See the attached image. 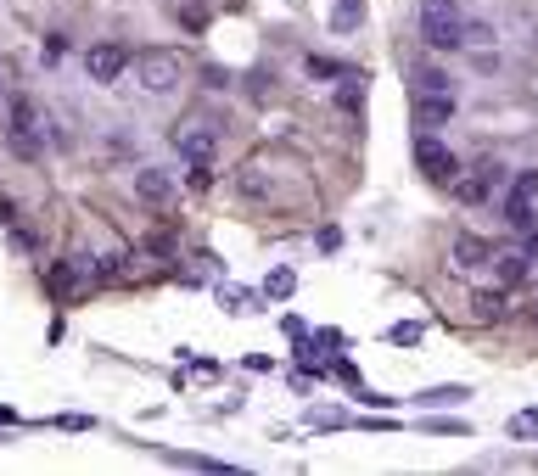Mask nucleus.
Instances as JSON below:
<instances>
[{
  "label": "nucleus",
  "mask_w": 538,
  "mask_h": 476,
  "mask_svg": "<svg viewBox=\"0 0 538 476\" xmlns=\"http://www.w3.org/2000/svg\"><path fill=\"white\" fill-rule=\"evenodd\" d=\"M359 392V404L365 409H393V404H404V398H387V392H365V387H354Z\"/></svg>",
  "instance_id": "nucleus-26"
},
{
  "label": "nucleus",
  "mask_w": 538,
  "mask_h": 476,
  "mask_svg": "<svg viewBox=\"0 0 538 476\" xmlns=\"http://www.w3.org/2000/svg\"><path fill=\"white\" fill-rule=\"evenodd\" d=\"M527 264H533L527 252H499V258H494V269H499V280H505V286H516V280H527Z\"/></svg>",
  "instance_id": "nucleus-14"
},
{
  "label": "nucleus",
  "mask_w": 538,
  "mask_h": 476,
  "mask_svg": "<svg viewBox=\"0 0 538 476\" xmlns=\"http://www.w3.org/2000/svg\"><path fill=\"white\" fill-rule=\"evenodd\" d=\"M449 73H443V68H415V90H449Z\"/></svg>",
  "instance_id": "nucleus-20"
},
{
  "label": "nucleus",
  "mask_w": 538,
  "mask_h": 476,
  "mask_svg": "<svg viewBox=\"0 0 538 476\" xmlns=\"http://www.w3.org/2000/svg\"><path fill=\"white\" fill-rule=\"evenodd\" d=\"M426 432H449V437H466L471 426H466V420H443V415H438V420H426Z\"/></svg>",
  "instance_id": "nucleus-29"
},
{
  "label": "nucleus",
  "mask_w": 538,
  "mask_h": 476,
  "mask_svg": "<svg viewBox=\"0 0 538 476\" xmlns=\"http://www.w3.org/2000/svg\"><path fill=\"white\" fill-rule=\"evenodd\" d=\"M527 432H538V409H522V415L510 420V437H527Z\"/></svg>",
  "instance_id": "nucleus-28"
},
{
  "label": "nucleus",
  "mask_w": 538,
  "mask_h": 476,
  "mask_svg": "<svg viewBox=\"0 0 538 476\" xmlns=\"http://www.w3.org/2000/svg\"><path fill=\"white\" fill-rule=\"evenodd\" d=\"M466 45H494V28H488V23H471V17H466Z\"/></svg>",
  "instance_id": "nucleus-30"
},
{
  "label": "nucleus",
  "mask_w": 538,
  "mask_h": 476,
  "mask_svg": "<svg viewBox=\"0 0 538 476\" xmlns=\"http://www.w3.org/2000/svg\"><path fill=\"white\" fill-rule=\"evenodd\" d=\"M505 224H510V230H522V236H527V230H533V196H527V191H510L505 196Z\"/></svg>",
  "instance_id": "nucleus-11"
},
{
  "label": "nucleus",
  "mask_w": 538,
  "mask_h": 476,
  "mask_svg": "<svg viewBox=\"0 0 538 476\" xmlns=\"http://www.w3.org/2000/svg\"><path fill=\"white\" fill-rule=\"evenodd\" d=\"M303 68H309V79H348L354 68H342V62H331V56H303Z\"/></svg>",
  "instance_id": "nucleus-19"
},
{
  "label": "nucleus",
  "mask_w": 538,
  "mask_h": 476,
  "mask_svg": "<svg viewBox=\"0 0 538 476\" xmlns=\"http://www.w3.org/2000/svg\"><path fill=\"white\" fill-rule=\"evenodd\" d=\"M421 40L432 45V51H460V45H466L460 0H421Z\"/></svg>",
  "instance_id": "nucleus-1"
},
{
  "label": "nucleus",
  "mask_w": 538,
  "mask_h": 476,
  "mask_svg": "<svg viewBox=\"0 0 538 476\" xmlns=\"http://www.w3.org/2000/svg\"><path fill=\"white\" fill-rule=\"evenodd\" d=\"M466 398H471V387L449 381V387H426V392H415L410 404H421V409H454V404H466Z\"/></svg>",
  "instance_id": "nucleus-10"
},
{
  "label": "nucleus",
  "mask_w": 538,
  "mask_h": 476,
  "mask_svg": "<svg viewBox=\"0 0 538 476\" xmlns=\"http://www.w3.org/2000/svg\"><path fill=\"white\" fill-rule=\"evenodd\" d=\"M0 224H17V202H12V196H0Z\"/></svg>",
  "instance_id": "nucleus-35"
},
{
  "label": "nucleus",
  "mask_w": 538,
  "mask_h": 476,
  "mask_svg": "<svg viewBox=\"0 0 538 476\" xmlns=\"http://www.w3.org/2000/svg\"><path fill=\"white\" fill-rule=\"evenodd\" d=\"M522 252H527V258H538V224H533V230H527V241H522Z\"/></svg>",
  "instance_id": "nucleus-36"
},
{
  "label": "nucleus",
  "mask_w": 538,
  "mask_h": 476,
  "mask_svg": "<svg viewBox=\"0 0 538 476\" xmlns=\"http://www.w3.org/2000/svg\"><path fill=\"white\" fill-rule=\"evenodd\" d=\"M309 426L314 432H337V426H348V415H337V409H309Z\"/></svg>",
  "instance_id": "nucleus-21"
},
{
  "label": "nucleus",
  "mask_w": 538,
  "mask_h": 476,
  "mask_svg": "<svg viewBox=\"0 0 538 476\" xmlns=\"http://www.w3.org/2000/svg\"><path fill=\"white\" fill-rule=\"evenodd\" d=\"M387 342H398V348H415V342H421V325H415V320L393 325V331H387Z\"/></svg>",
  "instance_id": "nucleus-25"
},
{
  "label": "nucleus",
  "mask_w": 538,
  "mask_h": 476,
  "mask_svg": "<svg viewBox=\"0 0 538 476\" xmlns=\"http://www.w3.org/2000/svg\"><path fill=\"white\" fill-rule=\"evenodd\" d=\"M264 191H269V185L258 180V168H247V174H241V196H264Z\"/></svg>",
  "instance_id": "nucleus-31"
},
{
  "label": "nucleus",
  "mask_w": 538,
  "mask_h": 476,
  "mask_svg": "<svg viewBox=\"0 0 538 476\" xmlns=\"http://www.w3.org/2000/svg\"><path fill=\"white\" fill-rule=\"evenodd\" d=\"M129 68H135V51H129V45H118V40H101V45H90V51H85L90 84H118Z\"/></svg>",
  "instance_id": "nucleus-4"
},
{
  "label": "nucleus",
  "mask_w": 538,
  "mask_h": 476,
  "mask_svg": "<svg viewBox=\"0 0 538 476\" xmlns=\"http://www.w3.org/2000/svg\"><path fill=\"white\" fill-rule=\"evenodd\" d=\"M359 17H365V0H337V12H331V28H337V34H354Z\"/></svg>",
  "instance_id": "nucleus-17"
},
{
  "label": "nucleus",
  "mask_w": 538,
  "mask_h": 476,
  "mask_svg": "<svg viewBox=\"0 0 538 476\" xmlns=\"http://www.w3.org/2000/svg\"><path fill=\"white\" fill-rule=\"evenodd\" d=\"M180 79H185L180 51H163V45L135 51V84H141L146 96H169V90H180Z\"/></svg>",
  "instance_id": "nucleus-2"
},
{
  "label": "nucleus",
  "mask_w": 538,
  "mask_h": 476,
  "mask_svg": "<svg viewBox=\"0 0 538 476\" xmlns=\"http://www.w3.org/2000/svg\"><path fill=\"white\" fill-rule=\"evenodd\" d=\"M460 112V101H454V90H415V101H410V118H415V129H443Z\"/></svg>",
  "instance_id": "nucleus-5"
},
{
  "label": "nucleus",
  "mask_w": 538,
  "mask_h": 476,
  "mask_svg": "<svg viewBox=\"0 0 538 476\" xmlns=\"http://www.w3.org/2000/svg\"><path fill=\"white\" fill-rule=\"evenodd\" d=\"M6 84H12V73H6V62H0V101H6Z\"/></svg>",
  "instance_id": "nucleus-38"
},
{
  "label": "nucleus",
  "mask_w": 538,
  "mask_h": 476,
  "mask_svg": "<svg viewBox=\"0 0 538 476\" xmlns=\"http://www.w3.org/2000/svg\"><path fill=\"white\" fill-rule=\"evenodd\" d=\"M292 292H298V275H292V269H269V275H264V297H275V303H286Z\"/></svg>",
  "instance_id": "nucleus-15"
},
{
  "label": "nucleus",
  "mask_w": 538,
  "mask_h": 476,
  "mask_svg": "<svg viewBox=\"0 0 538 476\" xmlns=\"http://www.w3.org/2000/svg\"><path fill=\"white\" fill-rule=\"evenodd\" d=\"M449 264H454V269H466V275H471V269L494 264V247H488L482 236H454V241H449Z\"/></svg>",
  "instance_id": "nucleus-8"
},
{
  "label": "nucleus",
  "mask_w": 538,
  "mask_h": 476,
  "mask_svg": "<svg viewBox=\"0 0 538 476\" xmlns=\"http://www.w3.org/2000/svg\"><path fill=\"white\" fill-rule=\"evenodd\" d=\"M174 465H191V471H230L219 460H202V454H174Z\"/></svg>",
  "instance_id": "nucleus-27"
},
{
  "label": "nucleus",
  "mask_w": 538,
  "mask_h": 476,
  "mask_svg": "<svg viewBox=\"0 0 538 476\" xmlns=\"http://www.w3.org/2000/svg\"><path fill=\"white\" fill-rule=\"evenodd\" d=\"M57 426H62V432H90V426H96V420H90V415H62Z\"/></svg>",
  "instance_id": "nucleus-32"
},
{
  "label": "nucleus",
  "mask_w": 538,
  "mask_h": 476,
  "mask_svg": "<svg viewBox=\"0 0 538 476\" xmlns=\"http://www.w3.org/2000/svg\"><path fill=\"white\" fill-rule=\"evenodd\" d=\"M185 180H191V191H208V185H213V157H197Z\"/></svg>",
  "instance_id": "nucleus-24"
},
{
  "label": "nucleus",
  "mask_w": 538,
  "mask_h": 476,
  "mask_svg": "<svg viewBox=\"0 0 538 476\" xmlns=\"http://www.w3.org/2000/svg\"><path fill=\"white\" fill-rule=\"evenodd\" d=\"M174 152H180L185 163H197V157H213V152H219V129H202V124L174 129Z\"/></svg>",
  "instance_id": "nucleus-7"
},
{
  "label": "nucleus",
  "mask_w": 538,
  "mask_h": 476,
  "mask_svg": "<svg viewBox=\"0 0 538 476\" xmlns=\"http://www.w3.org/2000/svg\"><path fill=\"white\" fill-rule=\"evenodd\" d=\"M415 168H421L432 185H454V180H460V157H454L432 129H421V140H415Z\"/></svg>",
  "instance_id": "nucleus-3"
},
{
  "label": "nucleus",
  "mask_w": 538,
  "mask_h": 476,
  "mask_svg": "<svg viewBox=\"0 0 538 476\" xmlns=\"http://www.w3.org/2000/svg\"><path fill=\"white\" fill-rule=\"evenodd\" d=\"M6 230H12V247H17V252H29V258L40 252V241H34V230H29L23 219H17V224H6Z\"/></svg>",
  "instance_id": "nucleus-23"
},
{
  "label": "nucleus",
  "mask_w": 538,
  "mask_h": 476,
  "mask_svg": "<svg viewBox=\"0 0 538 476\" xmlns=\"http://www.w3.org/2000/svg\"><path fill=\"white\" fill-rule=\"evenodd\" d=\"M40 140H45V135H29V129H6V146H12V152L23 157V163H34V157L45 152Z\"/></svg>",
  "instance_id": "nucleus-16"
},
{
  "label": "nucleus",
  "mask_w": 538,
  "mask_h": 476,
  "mask_svg": "<svg viewBox=\"0 0 538 476\" xmlns=\"http://www.w3.org/2000/svg\"><path fill=\"white\" fill-rule=\"evenodd\" d=\"M135 196H141V202H152V208H163V202H174V180L169 174H163V168H135Z\"/></svg>",
  "instance_id": "nucleus-9"
},
{
  "label": "nucleus",
  "mask_w": 538,
  "mask_h": 476,
  "mask_svg": "<svg viewBox=\"0 0 538 476\" xmlns=\"http://www.w3.org/2000/svg\"><path fill=\"white\" fill-rule=\"evenodd\" d=\"M90 275V258H62V264H45V286H51V297H73L79 286H85Z\"/></svg>",
  "instance_id": "nucleus-6"
},
{
  "label": "nucleus",
  "mask_w": 538,
  "mask_h": 476,
  "mask_svg": "<svg viewBox=\"0 0 538 476\" xmlns=\"http://www.w3.org/2000/svg\"><path fill=\"white\" fill-rule=\"evenodd\" d=\"M471 314L477 320H505V292H477L471 297Z\"/></svg>",
  "instance_id": "nucleus-18"
},
{
  "label": "nucleus",
  "mask_w": 538,
  "mask_h": 476,
  "mask_svg": "<svg viewBox=\"0 0 538 476\" xmlns=\"http://www.w3.org/2000/svg\"><path fill=\"white\" fill-rule=\"evenodd\" d=\"M6 129H29V135H45V118L40 112H34V101H12V107H6Z\"/></svg>",
  "instance_id": "nucleus-12"
},
{
  "label": "nucleus",
  "mask_w": 538,
  "mask_h": 476,
  "mask_svg": "<svg viewBox=\"0 0 538 476\" xmlns=\"http://www.w3.org/2000/svg\"><path fill=\"white\" fill-rule=\"evenodd\" d=\"M337 107L342 112H365V73H348V79H337Z\"/></svg>",
  "instance_id": "nucleus-13"
},
{
  "label": "nucleus",
  "mask_w": 538,
  "mask_h": 476,
  "mask_svg": "<svg viewBox=\"0 0 538 476\" xmlns=\"http://www.w3.org/2000/svg\"><path fill=\"white\" fill-rule=\"evenodd\" d=\"M527 320H538V286H533V297H527Z\"/></svg>",
  "instance_id": "nucleus-37"
},
{
  "label": "nucleus",
  "mask_w": 538,
  "mask_h": 476,
  "mask_svg": "<svg viewBox=\"0 0 538 476\" xmlns=\"http://www.w3.org/2000/svg\"><path fill=\"white\" fill-rule=\"evenodd\" d=\"M516 191L538 196V168H522V174H516Z\"/></svg>",
  "instance_id": "nucleus-34"
},
{
  "label": "nucleus",
  "mask_w": 538,
  "mask_h": 476,
  "mask_svg": "<svg viewBox=\"0 0 538 476\" xmlns=\"http://www.w3.org/2000/svg\"><path fill=\"white\" fill-rule=\"evenodd\" d=\"M62 51H68V45H62V34H51V40H45V68H51V62H62Z\"/></svg>",
  "instance_id": "nucleus-33"
},
{
  "label": "nucleus",
  "mask_w": 538,
  "mask_h": 476,
  "mask_svg": "<svg viewBox=\"0 0 538 476\" xmlns=\"http://www.w3.org/2000/svg\"><path fill=\"white\" fill-rule=\"evenodd\" d=\"M219 303H225L230 314H253V297H247V292H236V286H219Z\"/></svg>",
  "instance_id": "nucleus-22"
}]
</instances>
